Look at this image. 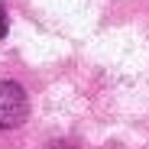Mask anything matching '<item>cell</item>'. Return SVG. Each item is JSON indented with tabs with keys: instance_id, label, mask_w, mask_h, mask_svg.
I'll list each match as a JSON object with an SVG mask.
<instances>
[{
	"instance_id": "cell-1",
	"label": "cell",
	"mask_w": 149,
	"mask_h": 149,
	"mask_svg": "<svg viewBox=\"0 0 149 149\" xmlns=\"http://www.w3.org/2000/svg\"><path fill=\"white\" fill-rule=\"evenodd\" d=\"M26 94L16 81H0V130H10L26 120Z\"/></svg>"
},
{
	"instance_id": "cell-2",
	"label": "cell",
	"mask_w": 149,
	"mask_h": 149,
	"mask_svg": "<svg viewBox=\"0 0 149 149\" xmlns=\"http://www.w3.org/2000/svg\"><path fill=\"white\" fill-rule=\"evenodd\" d=\"M3 36H7V13L0 10V39H3Z\"/></svg>"
}]
</instances>
